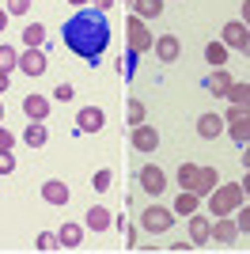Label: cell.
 Listing matches in <instances>:
<instances>
[{
  "mask_svg": "<svg viewBox=\"0 0 250 254\" xmlns=\"http://www.w3.org/2000/svg\"><path fill=\"white\" fill-rule=\"evenodd\" d=\"M243 148H247V152H243V167L250 171V140H247V144H243Z\"/></svg>",
  "mask_w": 250,
  "mask_h": 254,
  "instance_id": "40",
  "label": "cell"
},
{
  "mask_svg": "<svg viewBox=\"0 0 250 254\" xmlns=\"http://www.w3.org/2000/svg\"><path fill=\"white\" fill-rule=\"evenodd\" d=\"M133 148L136 152H156L159 148V133H156V126H133Z\"/></svg>",
  "mask_w": 250,
  "mask_h": 254,
  "instance_id": "8",
  "label": "cell"
},
{
  "mask_svg": "<svg viewBox=\"0 0 250 254\" xmlns=\"http://www.w3.org/2000/svg\"><path fill=\"white\" fill-rule=\"evenodd\" d=\"M239 50H243V57H250V34H247V42H243Z\"/></svg>",
  "mask_w": 250,
  "mask_h": 254,
  "instance_id": "43",
  "label": "cell"
},
{
  "mask_svg": "<svg viewBox=\"0 0 250 254\" xmlns=\"http://www.w3.org/2000/svg\"><path fill=\"white\" fill-rule=\"evenodd\" d=\"M235 212H239V216H235V224H239V232H247V235H250V205H239Z\"/></svg>",
  "mask_w": 250,
  "mask_h": 254,
  "instance_id": "33",
  "label": "cell"
},
{
  "mask_svg": "<svg viewBox=\"0 0 250 254\" xmlns=\"http://www.w3.org/2000/svg\"><path fill=\"white\" fill-rule=\"evenodd\" d=\"M0 68H4V72H11V68H19V53L11 50L8 42L0 46Z\"/></svg>",
  "mask_w": 250,
  "mask_h": 254,
  "instance_id": "28",
  "label": "cell"
},
{
  "mask_svg": "<svg viewBox=\"0 0 250 254\" xmlns=\"http://www.w3.org/2000/svg\"><path fill=\"white\" fill-rule=\"evenodd\" d=\"M68 4H76V8H83V4H91V0H68Z\"/></svg>",
  "mask_w": 250,
  "mask_h": 254,
  "instance_id": "45",
  "label": "cell"
},
{
  "mask_svg": "<svg viewBox=\"0 0 250 254\" xmlns=\"http://www.w3.org/2000/svg\"><path fill=\"white\" fill-rule=\"evenodd\" d=\"M61 34H64V46H68L76 57H83V61L95 64L106 53V46H110V23H106V11H99V8L76 11L72 19H64Z\"/></svg>",
  "mask_w": 250,
  "mask_h": 254,
  "instance_id": "1",
  "label": "cell"
},
{
  "mask_svg": "<svg viewBox=\"0 0 250 254\" xmlns=\"http://www.w3.org/2000/svg\"><path fill=\"white\" fill-rule=\"evenodd\" d=\"M224 129L235 144H247L250 140V106H231L224 114Z\"/></svg>",
  "mask_w": 250,
  "mask_h": 254,
  "instance_id": "3",
  "label": "cell"
},
{
  "mask_svg": "<svg viewBox=\"0 0 250 254\" xmlns=\"http://www.w3.org/2000/svg\"><path fill=\"white\" fill-rule=\"evenodd\" d=\"M189 243H193V247L212 243V220H208V216H201V212H193V216H189Z\"/></svg>",
  "mask_w": 250,
  "mask_h": 254,
  "instance_id": "10",
  "label": "cell"
},
{
  "mask_svg": "<svg viewBox=\"0 0 250 254\" xmlns=\"http://www.w3.org/2000/svg\"><path fill=\"white\" fill-rule=\"evenodd\" d=\"M0 122H4V103H0Z\"/></svg>",
  "mask_w": 250,
  "mask_h": 254,
  "instance_id": "46",
  "label": "cell"
},
{
  "mask_svg": "<svg viewBox=\"0 0 250 254\" xmlns=\"http://www.w3.org/2000/svg\"><path fill=\"white\" fill-rule=\"evenodd\" d=\"M125 34H129V53H133V57L148 53V50H152V42H156L152 31H148V23L140 19V15H133V19L125 23Z\"/></svg>",
  "mask_w": 250,
  "mask_h": 254,
  "instance_id": "4",
  "label": "cell"
},
{
  "mask_svg": "<svg viewBox=\"0 0 250 254\" xmlns=\"http://www.w3.org/2000/svg\"><path fill=\"white\" fill-rule=\"evenodd\" d=\"M231 84H235V80H231L228 68H212V76H208V95H228Z\"/></svg>",
  "mask_w": 250,
  "mask_h": 254,
  "instance_id": "19",
  "label": "cell"
},
{
  "mask_svg": "<svg viewBox=\"0 0 250 254\" xmlns=\"http://www.w3.org/2000/svg\"><path fill=\"white\" fill-rule=\"evenodd\" d=\"M197 163H182V167H178V186H182V190H193V186H197Z\"/></svg>",
  "mask_w": 250,
  "mask_h": 254,
  "instance_id": "25",
  "label": "cell"
},
{
  "mask_svg": "<svg viewBox=\"0 0 250 254\" xmlns=\"http://www.w3.org/2000/svg\"><path fill=\"white\" fill-rule=\"evenodd\" d=\"M68 197H72V190H68L61 179L42 182V201H46V205H68Z\"/></svg>",
  "mask_w": 250,
  "mask_h": 254,
  "instance_id": "9",
  "label": "cell"
},
{
  "mask_svg": "<svg viewBox=\"0 0 250 254\" xmlns=\"http://www.w3.org/2000/svg\"><path fill=\"white\" fill-rule=\"evenodd\" d=\"M152 50H156L159 61H178V53H182V42H178L175 34H159L156 42H152Z\"/></svg>",
  "mask_w": 250,
  "mask_h": 254,
  "instance_id": "13",
  "label": "cell"
},
{
  "mask_svg": "<svg viewBox=\"0 0 250 254\" xmlns=\"http://www.w3.org/2000/svg\"><path fill=\"white\" fill-rule=\"evenodd\" d=\"M91 186H95V190H99V193H103V190H110V186H114V171H110V167H103V171H95V179H91Z\"/></svg>",
  "mask_w": 250,
  "mask_h": 254,
  "instance_id": "31",
  "label": "cell"
},
{
  "mask_svg": "<svg viewBox=\"0 0 250 254\" xmlns=\"http://www.w3.org/2000/svg\"><path fill=\"white\" fill-rule=\"evenodd\" d=\"M72 95H76V87H72V84H61V87H53V99H57V103H68Z\"/></svg>",
  "mask_w": 250,
  "mask_h": 254,
  "instance_id": "35",
  "label": "cell"
},
{
  "mask_svg": "<svg viewBox=\"0 0 250 254\" xmlns=\"http://www.w3.org/2000/svg\"><path fill=\"white\" fill-rule=\"evenodd\" d=\"M247 34H250V27H247L243 19H235V23H224V38H220V42L228 46V50H231V46L239 50V46L247 42Z\"/></svg>",
  "mask_w": 250,
  "mask_h": 254,
  "instance_id": "16",
  "label": "cell"
},
{
  "mask_svg": "<svg viewBox=\"0 0 250 254\" xmlns=\"http://www.w3.org/2000/svg\"><path fill=\"white\" fill-rule=\"evenodd\" d=\"M122 232H125V247H136V228H129V224H125Z\"/></svg>",
  "mask_w": 250,
  "mask_h": 254,
  "instance_id": "37",
  "label": "cell"
},
{
  "mask_svg": "<svg viewBox=\"0 0 250 254\" xmlns=\"http://www.w3.org/2000/svg\"><path fill=\"white\" fill-rule=\"evenodd\" d=\"M23 140H27L31 148H42V144L50 140V133H46V122H31V126L23 129Z\"/></svg>",
  "mask_w": 250,
  "mask_h": 254,
  "instance_id": "22",
  "label": "cell"
},
{
  "mask_svg": "<svg viewBox=\"0 0 250 254\" xmlns=\"http://www.w3.org/2000/svg\"><path fill=\"white\" fill-rule=\"evenodd\" d=\"M83 224H87L95 235H99V232H110V228H114V212L106 209V205H91L87 216H83Z\"/></svg>",
  "mask_w": 250,
  "mask_h": 254,
  "instance_id": "6",
  "label": "cell"
},
{
  "mask_svg": "<svg viewBox=\"0 0 250 254\" xmlns=\"http://www.w3.org/2000/svg\"><path fill=\"white\" fill-rule=\"evenodd\" d=\"M57 239H61L64 251H76V247L83 243V228H80V224H64L61 232H57Z\"/></svg>",
  "mask_w": 250,
  "mask_h": 254,
  "instance_id": "20",
  "label": "cell"
},
{
  "mask_svg": "<svg viewBox=\"0 0 250 254\" xmlns=\"http://www.w3.org/2000/svg\"><path fill=\"white\" fill-rule=\"evenodd\" d=\"M11 171H15V156L8 148H0V175H11Z\"/></svg>",
  "mask_w": 250,
  "mask_h": 254,
  "instance_id": "34",
  "label": "cell"
},
{
  "mask_svg": "<svg viewBox=\"0 0 250 254\" xmlns=\"http://www.w3.org/2000/svg\"><path fill=\"white\" fill-rule=\"evenodd\" d=\"M216 186H220L216 167H201V171H197V186H193V193H212Z\"/></svg>",
  "mask_w": 250,
  "mask_h": 254,
  "instance_id": "21",
  "label": "cell"
},
{
  "mask_svg": "<svg viewBox=\"0 0 250 254\" xmlns=\"http://www.w3.org/2000/svg\"><path fill=\"white\" fill-rule=\"evenodd\" d=\"M0 148H15V137H11V133H8V129H4V126H0Z\"/></svg>",
  "mask_w": 250,
  "mask_h": 254,
  "instance_id": "36",
  "label": "cell"
},
{
  "mask_svg": "<svg viewBox=\"0 0 250 254\" xmlns=\"http://www.w3.org/2000/svg\"><path fill=\"white\" fill-rule=\"evenodd\" d=\"M197 209H201V193H193V190H182V193H178L175 216H193Z\"/></svg>",
  "mask_w": 250,
  "mask_h": 254,
  "instance_id": "18",
  "label": "cell"
},
{
  "mask_svg": "<svg viewBox=\"0 0 250 254\" xmlns=\"http://www.w3.org/2000/svg\"><path fill=\"white\" fill-rule=\"evenodd\" d=\"M133 8L140 19H156V15H163V0H133Z\"/></svg>",
  "mask_w": 250,
  "mask_h": 254,
  "instance_id": "24",
  "label": "cell"
},
{
  "mask_svg": "<svg viewBox=\"0 0 250 254\" xmlns=\"http://www.w3.org/2000/svg\"><path fill=\"white\" fill-rule=\"evenodd\" d=\"M91 4H95L99 11H110V8H114V0H91Z\"/></svg>",
  "mask_w": 250,
  "mask_h": 254,
  "instance_id": "38",
  "label": "cell"
},
{
  "mask_svg": "<svg viewBox=\"0 0 250 254\" xmlns=\"http://www.w3.org/2000/svg\"><path fill=\"white\" fill-rule=\"evenodd\" d=\"M243 23L250 27V0H243Z\"/></svg>",
  "mask_w": 250,
  "mask_h": 254,
  "instance_id": "39",
  "label": "cell"
},
{
  "mask_svg": "<svg viewBox=\"0 0 250 254\" xmlns=\"http://www.w3.org/2000/svg\"><path fill=\"white\" fill-rule=\"evenodd\" d=\"M243 205V186L239 182H224L216 190L208 193V212L212 216H231V212Z\"/></svg>",
  "mask_w": 250,
  "mask_h": 254,
  "instance_id": "2",
  "label": "cell"
},
{
  "mask_svg": "<svg viewBox=\"0 0 250 254\" xmlns=\"http://www.w3.org/2000/svg\"><path fill=\"white\" fill-rule=\"evenodd\" d=\"M106 122V114L99 110V106H83L80 114H76V126H80V133H99Z\"/></svg>",
  "mask_w": 250,
  "mask_h": 254,
  "instance_id": "12",
  "label": "cell"
},
{
  "mask_svg": "<svg viewBox=\"0 0 250 254\" xmlns=\"http://www.w3.org/2000/svg\"><path fill=\"white\" fill-rule=\"evenodd\" d=\"M4 11H8V15H27V11H31V0H4Z\"/></svg>",
  "mask_w": 250,
  "mask_h": 254,
  "instance_id": "32",
  "label": "cell"
},
{
  "mask_svg": "<svg viewBox=\"0 0 250 254\" xmlns=\"http://www.w3.org/2000/svg\"><path fill=\"white\" fill-rule=\"evenodd\" d=\"M140 186H144L148 193H156V197H159V193L167 190V175H163L159 167H152V163H148V167L140 171Z\"/></svg>",
  "mask_w": 250,
  "mask_h": 254,
  "instance_id": "14",
  "label": "cell"
},
{
  "mask_svg": "<svg viewBox=\"0 0 250 254\" xmlns=\"http://www.w3.org/2000/svg\"><path fill=\"white\" fill-rule=\"evenodd\" d=\"M205 61L212 64V68H224V64H228V46L224 42H208L205 46Z\"/></svg>",
  "mask_w": 250,
  "mask_h": 254,
  "instance_id": "23",
  "label": "cell"
},
{
  "mask_svg": "<svg viewBox=\"0 0 250 254\" xmlns=\"http://www.w3.org/2000/svg\"><path fill=\"white\" fill-rule=\"evenodd\" d=\"M42 42H46V27H42V23L23 27V46H42Z\"/></svg>",
  "mask_w": 250,
  "mask_h": 254,
  "instance_id": "26",
  "label": "cell"
},
{
  "mask_svg": "<svg viewBox=\"0 0 250 254\" xmlns=\"http://www.w3.org/2000/svg\"><path fill=\"white\" fill-rule=\"evenodd\" d=\"M239 186H243V197H250V171H247V179H243Z\"/></svg>",
  "mask_w": 250,
  "mask_h": 254,
  "instance_id": "41",
  "label": "cell"
},
{
  "mask_svg": "<svg viewBox=\"0 0 250 254\" xmlns=\"http://www.w3.org/2000/svg\"><path fill=\"white\" fill-rule=\"evenodd\" d=\"M4 91H8V72L0 68V95H4Z\"/></svg>",
  "mask_w": 250,
  "mask_h": 254,
  "instance_id": "42",
  "label": "cell"
},
{
  "mask_svg": "<svg viewBox=\"0 0 250 254\" xmlns=\"http://www.w3.org/2000/svg\"><path fill=\"white\" fill-rule=\"evenodd\" d=\"M140 224H144V232H171V224H175V209H163V205H152V209L140 212Z\"/></svg>",
  "mask_w": 250,
  "mask_h": 254,
  "instance_id": "5",
  "label": "cell"
},
{
  "mask_svg": "<svg viewBox=\"0 0 250 254\" xmlns=\"http://www.w3.org/2000/svg\"><path fill=\"white\" fill-rule=\"evenodd\" d=\"M125 114H129V126H140V122H144V103H140V99H129V106H125Z\"/></svg>",
  "mask_w": 250,
  "mask_h": 254,
  "instance_id": "30",
  "label": "cell"
},
{
  "mask_svg": "<svg viewBox=\"0 0 250 254\" xmlns=\"http://www.w3.org/2000/svg\"><path fill=\"white\" fill-rule=\"evenodd\" d=\"M228 99H231V106H250V84H231Z\"/></svg>",
  "mask_w": 250,
  "mask_h": 254,
  "instance_id": "27",
  "label": "cell"
},
{
  "mask_svg": "<svg viewBox=\"0 0 250 254\" xmlns=\"http://www.w3.org/2000/svg\"><path fill=\"white\" fill-rule=\"evenodd\" d=\"M4 27H8V11L0 8V31H4Z\"/></svg>",
  "mask_w": 250,
  "mask_h": 254,
  "instance_id": "44",
  "label": "cell"
},
{
  "mask_svg": "<svg viewBox=\"0 0 250 254\" xmlns=\"http://www.w3.org/2000/svg\"><path fill=\"white\" fill-rule=\"evenodd\" d=\"M220 133H224V114H201L197 118V137L216 140Z\"/></svg>",
  "mask_w": 250,
  "mask_h": 254,
  "instance_id": "15",
  "label": "cell"
},
{
  "mask_svg": "<svg viewBox=\"0 0 250 254\" xmlns=\"http://www.w3.org/2000/svg\"><path fill=\"white\" fill-rule=\"evenodd\" d=\"M239 239V224L231 216H216L212 220V243H235Z\"/></svg>",
  "mask_w": 250,
  "mask_h": 254,
  "instance_id": "11",
  "label": "cell"
},
{
  "mask_svg": "<svg viewBox=\"0 0 250 254\" xmlns=\"http://www.w3.org/2000/svg\"><path fill=\"white\" fill-rule=\"evenodd\" d=\"M57 247H61V239H57V235H53V232H42L38 239H34V251H42V254L57 251Z\"/></svg>",
  "mask_w": 250,
  "mask_h": 254,
  "instance_id": "29",
  "label": "cell"
},
{
  "mask_svg": "<svg viewBox=\"0 0 250 254\" xmlns=\"http://www.w3.org/2000/svg\"><path fill=\"white\" fill-rule=\"evenodd\" d=\"M23 110H27L31 122H46V118H50V99L46 95H27L23 99Z\"/></svg>",
  "mask_w": 250,
  "mask_h": 254,
  "instance_id": "17",
  "label": "cell"
},
{
  "mask_svg": "<svg viewBox=\"0 0 250 254\" xmlns=\"http://www.w3.org/2000/svg\"><path fill=\"white\" fill-rule=\"evenodd\" d=\"M19 68L27 76H42L46 72V53H42V46H27V53H19Z\"/></svg>",
  "mask_w": 250,
  "mask_h": 254,
  "instance_id": "7",
  "label": "cell"
}]
</instances>
